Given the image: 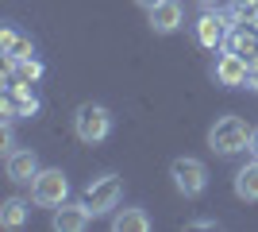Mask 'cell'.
Returning <instances> with one entry per match:
<instances>
[{"mask_svg":"<svg viewBox=\"0 0 258 232\" xmlns=\"http://www.w3.org/2000/svg\"><path fill=\"white\" fill-rule=\"evenodd\" d=\"M250 144V128L243 116H235V112H227V116H220V120L208 128V147H212L220 159H231V155L247 151Z\"/></svg>","mask_w":258,"mask_h":232,"instance_id":"1","label":"cell"},{"mask_svg":"<svg viewBox=\"0 0 258 232\" xmlns=\"http://www.w3.org/2000/svg\"><path fill=\"white\" fill-rule=\"evenodd\" d=\"M74 135L81 140V144H104L108 135H112V112L104 109V105H81V109L74 112Z\"/></svg>","mask_w":258,"mask_h":232,"instance_id":"2","label":"cell"},{"mask_svg":"<svg viewBox=\"0 0 258 232\" xmlns=\"http://www.w3.org/2000/svg\"><path fill=\"white\" fill-rule=\"evenodd\" d=\"M0 112L4 120H31L39 116V97H35L31 81H4V93H0Z\"/></svg>","mask_w":258,"mask_h":232,"instance_id":"3","label":"cell"},{"mask_svg":"<svg viewBox=\"0 0 258 232\" xmlns=\"http://www.w3.org/2000/svg\"><path fill=\"white\" fill-rule=\"evenodd\" d=\"M170 178H173V190L181 194V198H201L208 190V166L193 155H181V159H173L170 163Z\"/></svg>","mask_w":258,"mask_h":232,"instance_id":"4","label":"cell"},{"mask_svg":"<svg viewBox=\"0 0 258 232\" xmlns=\"http://www.w3.org/2000/svg\"><path fill=\"white\" fill-rule=\"evenodd\" d=\"M31 201L43 205V209H58L62 201H70V178L58 170V166H46L39 170L31 182Z\"/></svg>","mask_w":258,"mask_h":232,"instance_id":"5","label":"cell"},{"mask_svg":"<svg viewBox=\"0 0 258 232\" xmlns=\"http://www.w3.org/2000/svg\"><path fill=\"white\" fill-rule=\"evenodd\" d=\"M119 198H123V182H119V174H100L93 178L85 186V194H81V201L89 205V213L93 217H104V213H112L119 205Z\"/></svg>","mask_w":258,"mask_h":232,"instance_id":"6","label":"cell"},{"mask_svg":"<svg viewBox=\"0 0 258 232\" xmlns=\"http://www.w3.org/2000/svg\"><path fill=\"white\" fill-rule=\"evenodd\" d=\"M212 77H216V85H227V89H247L250 66H247V58L235 55V51H220V58H216V66H212Z\"/></svg>","mask_w":258,"mask_h":232,"instance_id":"7","label":"cell"},{"mask_svg":"<svg viewBox=\"0 0 258 232\" xmlns=\"http://www.w3.org/2000/svg\"><path fill=\"white\" fill-rule=\"evenodd\" d=\"M39 170H43V166H39V155H35L31 147H12V151L4 155V174H8L16 186H31Z\"/></svg>","mask_w":258,"mask_h":232,"instance_id":"8","label":"cell"},{"mask_svg":"<svg viewBox=\"0 0 258 232\" xmlns=\"http://www.w3.org/2000/svg\"><path fill=\"white\" fill-rule=\"evenodd\" d=\"M181 20H185L181 0H158V4L147 12V23H151L154 35H173L177 27H181Z\"/></svg>","mask_w":258,"mask_h":232,"instance_id":"9","label":"cell"},{"mask_svg":"<svg viewBox=\"0 0 258 232\" xmlns=\"http://www.w3.org/2000/svg\"><path fill=\"white\" fill-rule=\"evenodd\" d=\"M227 20L220 16V12H212V8H205V16L197 20V43L201 47H208V51H224V39H227Z\"/></svg>","mask_w":258,"mask_h":232,"instance_id":"10","label":"cell"},{"mask_svg":"<svg viewBox=\"0 0 258 232\" xmlns=\"http://www.w3.org/2000/svg\"><path fill=\"white\" fill-rule=\"evenodd\" d=\"M0 55H4L8 66H16V62H23V58H31L35 55L31 35H23V31H16L12 23H4V27H0Z\"/></svg>","mask_w":258,"mask_h":232,"instance_id":"11","label":"cell"},{"mask_svg":"<svg viewBox=\"0 0 258 232\" xmlns=\"http://www.w3.org/2000/svg\"><path fill=\"white\" fill-rule=\"evenodd\" d=\"M89 221H93V213H89L85 201H62L58 209H54V228L58 232H85Z\"/></svg>","mask_w":258,"mask_h":232,"instance_id":"12","label":"cell"},{"mask_svg":"<svg viewBox=\"0 0 258 232\" xmlns=\"http://www.w3.org/2000/svg\"><path fill=\"white\" fill-rule=\"evenodd\" d=\"M112 228L116 232H151V217H147V209L131 205V209H119L112 217Z\"/></svg>","mask_w":258,"mask_h":232,"instance_id":"13","label":"cell"},{"mask_svg":"<svg viewBox=\"0 0 258 232\" xmlns=\"http://www.w3.org/2000/svg\"><path fill=\"white\" fill-rule=\"evenodd\" d=\"M235 198L239 201H258V159H250L247 166H239V174H235Z\"/></svg>","mask_w":258,"mask_h":232,"instance_id":"14","label":"cell"},{"mask_svg":"<svg viewBox=\"0 0 258 232\" xmlns=\"http://www.w3.org/2000/svg\"><path fill=\"white\" fill-rule=\"evenodd\" d=\"M27 201L23 198H8L4 205H0V228H23L27 224Z\"/></svg>","mask_w":258,"mask_h":232,"instance_id":"15","label":"cell"},{"mask_svg":"<svg viewBox=\"0 0 258 232\" xmlns=\"http://www.w3.org/2000/svg\"><path fill=\"white\" fill-rule=\"evenodd\" d=\"M4 66H8V62H4ZM12 70H16V77H20V81H31V85L46 74V66H43V62H39L35 55H31V58H23V62H16Z\"/></svg>","mask_w":258,"mask_h":232,"instance_id":"16","label":"cell"},{"mask_svg":"<svg viewBox=\"0 0 258 232\" xmlns=\"http://www.w3.org/2000/svg\"><path fill=\"white\" fill-rule=\"evenodd\" d=\"M0 144H4V155L16 147V135H12V120H4V128H0Z\"/></svg>","mask_w":258,"mask_h":232,"instance_id":"17","label":"cell"},{"mask_svg":"<svg viewBox=\"0 0 258 232\" xmlns=\"http://www.w3.org/2000/svg\"><path fill=\"white\" fill-rule=\"evenodd\" d=\"M247 155L258 159V128H250V144H247Z\"/></svg>","mask_w":258,"mask_h":232,"instance_id":"18","label":"cell"},{"mask_svg":"<svg viewBox=\"0 0 258 232\" xmlns=\"http://www.w3.org/2000/svg\"><path fill=\"white\" fill-rule=\"evenodd\" d=\"M135 4H139V8H147V12H151L154 4H158V0H135Z\"/></svg>","mask_w":258,"mask_h":232,"instance_id":"19","label":"cell"},{"mask_svg":"<svg viewBox=\"0 0 258 232\" xmlns=\"http://www.w3.org/2000/svg\"><path fill=\"white\" fill-rule=\"evenodd\" d=\"M197 4H201V8H216V4H220V0H197Z\"/></svg>","mask_w":258,"mask_h":232,"instance_id":"20","label":"cell"}]
</instances>
